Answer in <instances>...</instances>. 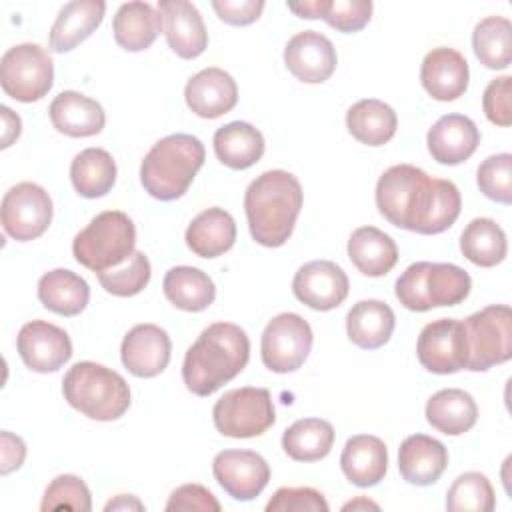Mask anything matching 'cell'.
Here are the masks:
<instances>
[{
  "label": "cell",
  "mask_w": 512,
  "mask_h": 512,
  "mask_svg": "<svg viewBox=\"0 0 512 512\" xmlns=\"http://www.w3.org/2000/svg\"><path fill=\"white\" fill-rule=\"evenodd\" d=\"M376 208L392 226L430 236L456 222L462 196L450 180L430 178L412 164H396L378 178Z\"/></svg>",
  "instance_id": "1"
},
{
  "label": "cell",
  "mask_w": 512,
  "mask_h": 512,
  "mask_svg": "<svg viewBox=\"0 0 512 512\" xmlns=\"http://www.w3.org/2000/svg\"><path fill=\"white\" fill-rule=\"evenodd\" d=\"M250 340L232 322H214L186 350L182 380L196 396H210L236 378L248 364Z\"/></svg>",
  "instance_id": "2"
},
{
  "label": "cell",
  "mask_w": 512,
  "mask_h": 512,
  "mask_svg": "<svg viewBox=\"0 0 512 512\" xmlns=\"http://www.w3.org/2000/svg\"><path fill=\"white\" fill-rule=\"evenodd\" d=\"M304 202L298 178L286 170H268L256 176L244 194V212L252 238L266 246H282L294 230Z\"/></svg>",
  "instance_id": "3"
},
{
  "label": "cell",
  "mask_w": 512,
  "mask_h": 512,
  "mask_svg": "<svg viewBox=\"0 0 512 512\" xmlns=\"http://www.w3.org/2000/svg\"><path fill=\"white\" fill-rule=\"evenodd\" d=\"M206 158L204 144L192 134H170L158 140L140 164L144 190L162 202L184 196Z\"/></svg>",
  "instance_id": "4"
},
{
  "label": "cell",
  "mask_w": 512,
  "mask_h": 512,
  "mask_svg": "<svg viewBox=\"0 0 512 512\" xmlns=\"http://www.w3.org/2000/svg\"><path fill=\"white\" fill-rule=\"evenodd\" d=\"M66 402L90 420L110 422L130 408V388L112 368L84 360L76 362L62 380Z\"/></svg>",
  "instance_id": "5"
},
{
  "label": "cell",
  "mask_w": 512,
  "mask_h": 512,
  "mask_svg": "<svg viewBox=\"0 0 512 512\" xmlns=\"http://www.w3.org/2000/svg\"><path fill=\"white\" fill-rule=\"evenodd\" d=\"M136 228L128 214L120 210L100 212L82 228L72 242L78 264L94 274L126 262L136 250Z\"/></svg>",
  "instance_id": "6"
},
{
  "label": "cell",
  "mask_w": 512,
  "mask_h": 512,
  "mask_svg": "<svg viewBox=\"0 0 512 512\" xmlns=\"http://www.w3.org/2000/svg\"><path fill=\"white\" fill-rule=\"evenodd\" d=\"M462 324L468 342L466 370L484 372L512 358V310L508 304H490Z\"/></svg>",
  "instance_id": "7"
},
{
  "label": "cell",
  "mask_w": 512,
  "mask_h": 512,
  "mask_svg": "<svg viewBox=\"0 0 512 512\" xmlns=\"http://www.w3.org/2000/svg\"><path fill=\"white\" fill-rule=\"evenodd\" d=\"M54 84V64L40 44L24 42L8 48L0 60L2 90L24 104L44 98Z\"/></svg>",
  "instance_id": "8"
},
{
  "label": "cell",
  "mask_w": 512,
  "mask_h": 512,
  "mask_svg": "<svg viewBox=\"0 0 512 512\" xmlns=\"http://www.w3.org/2000/svg\"><path fill=\"white\" fill-rule=\"evenodd\" d=\"M212 420L228 438H254L264 434L276 420L272 396L266 388L244 386L224 392L212 408Z\"/></svg>",
  "instance_id": "9"
},
{
  "label": "cell",
  "mask_w": 512,
  "mask_h": 512,
  "mask_svg": "<svg viewBox=\"0 0 512 512\" xmlns=\"http://www.w3.org/2000/svg\"><path fill=\"white\" fill-rule=\"evenodd\" d=\"M312 328L294 312H282L274 316L260 338L262 362L276 374H288L298 370L312 350Z\"/></svg>",
  "instance_id": "10"
},
{
  "label": "cell",
  "mask_w": 512,
  "mask_h": 512,
  "mask_svg": "<svg viewBox=\"0 0 512 512\" xmlns=\"http://www.w3.org/2000/svg\"><path fill=\"white\" fill-rule=\"evenodd\" d=\"M52 212V198L42 186L34 182H20L4 194L0 220L8 236L18 242H28L48 230Z\"/></svg>",
  "instance_id": "11"
},
{
  "label": "cell",
  "mask_w": 512,
  "mask_h": 512,
  "mask_svg": "<svg viewBox=\"0 0 512 512\" xmlns=\"http://www.w3.org/2000/svg\"><path fill=\"white\" fill-rule=\"evenodd\" d=\"M416 356L432 374L464 370L468 362V342L462 320L440 318L426 324L418 336Z\"/></svg>",
  "instance_id": "12"
},
{
  "label": "cell",
  "mask_w": 512,
  "mask_h": 512,
  "mask_svg": "<svg viewBox=\"0 0 512 512\" xmlns=\"http://www.w3.org/2000/svg\"><path fill=\"white\" fill-rule=\"evenodd\" d=\"M212 474L228 496L254 500L270 480L268 462L252 450H222L212 460Z\"/></svg>",
  "instance_id": "13"
},
{
  "label": "cell",
  "mask_w": 512,
  "mask_h": 512,
  "mask_svg": "<svg viewBox=\"0 0 512 512\" xmlns=\"http://www.w3.org/2000/svg\"><path fill=\"white\" fill-rule=\"evenodd\" d=\"M16 348L26 368L40 374L60 370L72 356V342L66 330L46 320L26 322L18 332Z\"/></svg>",
  "instance_id": "14"
},
{
  "label": "cell",
  "mask_w": 512,
  "mask_h": 512,
  "mask_svg": "<svg viewBox=\"0 0 512 512\" xmlns=\"http://www.w3.org/2000/svg\"><path fill=\"white\" fill-rule=\"evenodd\" d=\"M350 290L346 272L332 260H312L298 268L292 280L294 296L312 310L328 312L340 306Z\"/></svg>",
  "instance_id": "15"
},
{
  "label": "cell",
  "mask_w": 512,
  "mask_h": 512,
  "mask_svg": "<svg viewBox=\"0 0 512 512\" xmlns=\"http://www.w3.org/2000/svg\"><path fill=\"white\" fill-rule=\"evenodd\" d=\"M284 64L296 80L320 84L334 74L338 56L330 38L316 30H304L288 40L284 48Z\"/></svg>",
  "instance_id": "16"
},
{
  "label": "cell",
  "mask_w": 512,
  "mask_h": 512,
  "mask_svg": "<svg viewBox=\"0 0 512 512\" xmlns=\"http://www.w3.org/2000/svg\"><path fill=\"white\" fill-rule=\"evenodd\" d=\"M172 342L164 328L156 324H136L128 330L120 346L124 368L138 378H154L170 362Z\"/></svg>",
  "instance_id": "17"
},
{
  "label": "cell",
  "mask_w": 512,
  "mask_h": 512,
  "mask_svg": "<svg viewBox=\"0 0 512 512\" xmlns=\"http://www.w3.org/2000/svg\"><path fill=\"white\" fill-rule=\"evenodd\" d=\"M158 12L172 52L184 60L198 58L208 46V32L198 8L188 0H160Z\"/></svg>",
  "instance_id": "18"
},
{
  "label": "cell",
  "mask_w": 512,
  "mask_h": 512,
  "mask_svg": "<svg viewBox=\"0 0 512 512\" xmlns=\"http://www.w3.org/2000/svg\"><path fill=\"white\" fill-rule=\"evenodd\" d=\"M470 80L466 58L448 46L430 50L420 66V82L424 90L440 102H452L460 98Z\"/></svg>",
  "instance_id": "19"
},
{
  "label": "cell",
  "mask_w": 512,
  "mask_h": 512,
  "mask_svg": "<svg viewBox=\"0 0 512 512\" xmlns=\"http://www.w3.org/2000/svg\"><path fill=\"white\" fill-rule=\"evenodd\" d=\"M430 156L444 166H456L468 160L478 144L480 130L464 114H444L438 118L426 136Z\"/></svg>",
  "instance_id": "20"
},
{
  "label": "cell",
  "mask_w": 512,
  "mask_h": 512,
  "mask_svg": "<svg viewBox=\"0 0 512 512\" xmlns=\"http://www.w3.org/2000/svg\"><path fill=\"white\" fill-rule=\"evenodd\" d=\"M188 108L200 118H218L230 112L238 102L236 80L222 68L210 66L196 72L184 88Z\"/></svg>",
  "instance_id": "21"
},
{
  "label": "cell",
  "mask_w": 512,
  "mask_h": 512,
  "mask_svg": "<svg viewBox=\"0 0 512 512\" xmlns=\"http://www.w3.org/2000/svg\"><path fill=\"white\" fill-rule=\"evenodd\" d=\"M448 466L446 446L426 434H412L404 438L398 448L400 476L412 486L434 484Z\"/></svg>",
  "instance_id": "22"
},
{
  "label": "cell",
  "mask_w": 512,
  "mask_h": 512,
  "mask_svg": "<svg viewBox=\"0 0 512 512\" xmlns=\"http://www.w3.org/2000/svg\"><path fill=\"white\" fill-rule=\"evenodd\" d=\"M48 114L52 126L70 138L96 136L106 124L104 108L96 100L74 90L60 92L52 100Z\"/></svg>",
  "instance_id": "23"
},
{
  "label": "cell",
  "mask_w": 512,
  "mask_h": 512,
  "mask_svg": "<svg viewBox=\"0 0 512 512\" xmlns=\"http://www.w3.org/2000/svg\"><path fill=\"white\" fill-rule=\"evenodd\" d=\"M340 468L354 486H376L388 470V448L378 436L356 434L342 448Z\"/></svg>",
  "instance_id": "24"
},
{
  "label": "cell",
  "mask_w": 512,
  "mask_h": 512,
  "mask_svg": "<svg viewBox=\"0 0 512 512\" xmlns=\"http://www.w3.org/2000/svg\"><path fill=\"white\" fill-rule=\"evenodd\" d=\"M106 2L102 0H74L60 8L48 36L52 52H70L84 42L102 22Z\"/></svg>",
  "instance_id": "25"
},
{
  "label": "cell",
  "mask_w": 512,
  "mask_h": 512,
  "mask_svg": "<svg viewBox=\"0 0 512 512\" xmlns=\"http://www.w3.org/2000/svg\"><path fill=\"white\" fill-rule=\"evenodd\" d=\"M184 240L200 258L222 256L236 242V222L224 208H206L188 224Z\"/></svg>",
  "instance_id": "26"
},
{
  "label": "cell",
  "mask_w": 512,
  "mask_h": 512,
  "mask_svg": "<svg viewBox=\"0 0 512 512\" xmlns=\"http://www.w3.org/2000/svg\"><path fill=\"white\" fill-rule=\"evenodd\" d=\"M160 30L162 16L148 2H124L112 20L114 40L128 52H142L150 48Z\"/></svg>",
  "instance_id": "27"
},
{
  "label": "cell",
  "mask_w": 512,
  "mask_h": 512,
  "mask_svg": "<svg viewBox=\"0 0 512 512\" xmlns=\"http://www.w3.org/2000/svg\"><path fill=\"white\" fill-rule=\"evenodd\" d=\"M396 326L392 308L382 300H360L346 314V332L352 344L364 350L382 348Z\"/></svg>",
  "instance_id": "28"
},
{
  "label": "cell",
  "mask_w": 512,
  "mask_h": 512,
  "mask_svg": "<svg viewBox=\"0 0 512 512\" xmlns=\"http://www.w3.org/2000/svg\"><path fill=\"white\" fill-rule=\"evenodd\" d=\"M348 258L364 276H384L398 262L396 242L374 226H360L348 238Z\"/></svg>",
  "instance_id": "29"
},
{
  "label": "cell",
  "mask_w": 512,
  "mask_h": 512,
  "mask_svg": "<svg viewBox=\"0 0 512 512\" xmlns=\"http://www.w3.org/2000/svg\"><path fill=\"white\" fill-rule=\"evenodd\" d=\"M426 420L446 436H460L476 424L478 406L468 392L460 388H444L428 398Z\"/></svg>",
  "instance_id": "30"
},
{
  "label": "cell",
  "mask_w": 512,
  "mask_h": 512,
  "mask_svg": "<svg viewBox=\"0 0 512 512\" xmlns=\"http://www.w3.org/2000/svg\"><path fill=\"white\" fill-rule=\"evenodd\" d=\"M216 158L232 168L246 170L254 166L264 154V136L258 128L248 122H230L214 132Z\"/></svg>",
  "instance_id": "31"
},
{
  "label": "cell",
  "mask_w": 512,
  "mask_h": 512,
  "mask_svg": "<svg viewBox=\"0 0 512 512\" xmlns=\"http://www.w3.org/2000/svg\"><path fill=\"white\" fill-rule=\"evenodd\" d=\"M38 300L54 314L76 316L88 306L90 288L76 272L54 268L38 280Z\"/></svg>",
  "instance_id": "32"
},
{
  "label": "cell",
  "mask_w": 512,
  "mask_h": 512,
  "mask_svg": "<svg viewBox=\"0 0 512 512\" xmlns=\"http://www.w3.org/2000/svg\"><path fill=\"white\" fill-rule=\"evenodd\" d=\"M348 132L366 146H382L396 134L398 118L390 104L378 98H364L346 112Z\"/></svg>",
  "instance_id": "33"
},
{
  "label": "cell",
  "mask_w": 512,
  "mask_h": 512,
  "mask_svg": "<svg viewBox=\"0 0 512 512\" xmlns=\"http://www.w3.org/2000/svg\"><path fill=\"white\" fill-rule=\"evenodd\" d=\"M166 300L184 312H202L216 298L212 278L194 266H174L166 272L164 282Z\"/></svg>",
  "instance_id": "34"
},
{
  "label": "cell",
  "mask_w": 512,
  "mask_h": 512,
  "mask_svg": "<svg viewBox=\"0 0 512 512\" xmlns=\"http://www.w3.org/2000/svg\"><path fill=\"white\" fill-rule=\"evenodd\" d=\"M70 180L80 196L100 198L108 194L116 182V162L104 148H86L74 156Z\"/></svg>",
  "instance_id": "35"
},
{
  "label": "cell",
  "mask_w": 512,
  "mask_h": 512,
  "mask_svg": "<svg viewBox=\"0 0 512 512\" xmlns=\"http://www.w3.org/2000/svg\"><path fill=\"white\" fill-rule=\"evenodd\" d=\"M460 252L472 264L492 268L506 258V232L492 218H474L460 234Z\"/></svg>",
  "instance_id": "36"
},
{
  "label": "cell",
  "mask_w": 512,
  "mask_h": 512,
  "mask_svg": "<svg viewBox=\"0 0 512 512\" xmlns=\"http://www.w3.org/2000/svg\"><path fill=\"white\" fill-rule=\"evenodd\" d=\"M334 444V428L322 418H302L288 426L282 434L284 452L296 462H316L330 454Z\"/></svg>",
  "instance_id": "37"
},
{
  "label": "cell",
  "mask_w": 512,
  "mask_h": 512,
  "mask_svg": "<svg viewBox=\"0 0 512 512\" xmlns=\"http://www.w3.org/2000/svg\"><path fill=\"white\" fill-rule=\"evenodd\" d=\"M472 48L480 64L504 70L512 58V24L504 16H488L474 26Z\"/></svg>",
  "instance_id": "38"
},
{
  "label": "cell",
  "mask_w": 512,
  "mask_h": 512,
  "mask_svg": "<svg viewBox=\"0 0 512 512\" xmlns=\"http://www.w3.org/2000/svg\"><path fill=\"white\" fill-rule=\"evenodd\" d=\"M470 274L450 262H430L426 272V298L430 308L456 306L470 294Z\"/></svg>",
  "instance_id": "39"
},
{
  "label": "cell",
  "mask_w": 512,
  "mask_h": 512,
  "mask_svg": "<svg viewBox=\"0 0 512 512\" xmlns=\"http://www.w3.org/2000/svg\"><path fill=\"white\" fill-rule=\"evenodd\" d=\"M496 506L490 480L480 472L460 474L446 492L450 512H492Z\"/></svg>",
  "instance_id": "40"
},
{
  "label": "cell",
  "mask_w": 512,
  "mask_h": 512,
  "mask_svg": "<svg viewBox=\"0 0 512 512\" xmlns=\"http://www.w3.org/2000/svg\"><path fill=\"white\" fill-rule=\"evenodd\" d=\"M150 260L144 252H134L126 262H122L120 266H114L110 270L98 272V282L100 286L112 294V296H120V298H128V296H136L140 294L146 284L150 282Z\"/></svg>",
  "instance_id": "41"
},
{
  "label": "cell",
  "mask_w": 512,
  "mask_h": 512,
  "mask_svg": "<svg viewBox=\"0 0 512 512\" xmlns=\"http://www.w3.org/2000/svg\"><path fill=\"white\" fill-rule=\"evenodd\" d=\"M76 510V512H90L92 510V496L86 482L74 474H60L56 476L44 490L40 510Z\"/></svg>",
  "instance_id": "42"
},
{
  "label": "cell",
  "mask_w": 512,
  "mask_h": 512,
  "mask_svg": "<svg viewBox=\"0 0 512 512\" xmlns=\"http://www.w3.org/2000/svg\"><path fill=\"white\" fill-rule=\"evenodd\" d=\"M480 192L500 204L512 202V156L508 152L488 156L476 170Z\"/></svg>",
  "instance_id": "43"
},
{
  "label": "cell",
  "mask_w": 512,
  "mask_h": 512,
  "mask_svg": "<svg viewBox=\"0 0 512 512\" xmlns=\"http://www.w3.org/2000/svg\"><path fill=\"white\" fill-rule=\"evenodd\" d=\"M430 262L422 260V262H414L410 264L396 280L394 286V294L398 298V302L412 310V312H426L432 310L426 298V272H428Z\"/></svg>",
  "instance_id": "44"
},
{
  "label": "cell",
  "mask_w": 512,
  "mask_h": 512,
  "mask_svg": "<svg viewBox=\"0 0 512 512\" xmlns=\"http://www.w3.org/2000/svg\"><path fill=\"white\" fill-rule=\"evenodd\" d=\"M328 508L324 494L310 486H282L266 504V512H328Z\"/></svg>",
  "instance_id": "45"
},
{
  "label": "cell",
  "mask_w": 512,
  "mask_h": 512,
  "mask_svg": "<svg viewBox=\"0 0 512 512\" xmlns=\"http://www.w3.org/2000/svg\"><path fill=\"white\" fill-rule=\"evenodd\" d=\"M372 18L370 0H330L322 20L338 32H358Z\"/></svg>",
  "instance_id": "46"
},
{
  "label": "cell",
  "mask_w": 512,
  "mask_h": 512,
  "mask_svg": "<svg viewBox=\"0 0 512 512\" xmlns=\"http://www.w3.org/2000/svg\"><path fill=\"white\" fill-rule=\"evenodd\" d=\"M512 78L510 76H498L490 80V84L484 90L482 96V108L486 118L496 126H510L512 124Z\"/></svg>",
  "instance_id": "47"
},
{
  "label": "cell",
  "mask_w": 512,
  "mask_h": 512,
  "mask_svg": "<svg viewBox=\"0 0 512 512\" xmlns=\"http://www.w3.org/2000/svg\"><path fill=\"white\" fill-rule=\"evenodd\" d=\"M166 510L168 512H194V510L220 512V502L202 484H182L170 494L166 502Z\"/></svg>",
  "instance_id": "48"
},
{
  "label": "cell",
  "mask_w": 512,
  "mask_h": 512,
  "mask_svg": "<svg viewBox=\"0 0 512 512\" xmlns=\"http://www.w3.org/2000/svg\"><path fill=\"white\" fill-rule=\"evenodd\" d=\"M214 12L224 24L248 26L256 22L264 10L262 0H214Z\"/></svg>",
  "instance_id": "49"
},
{
  "label": "cell",
  "mask_w": 512,
  "mask_h": 512,
  "mask_svg": "<svg viewBox=\"0 0 512 512\" xmlns=\"http://www.w3.org/2000/svg\"><path fill=\"white\" fill-rule=\"evenodd\" d=\"M26 458V444L20 436L4 430L0 434V472L6 476L18 470Z\"/></svg>",
  "instance_id": "50"
},
{
  "label": "cell",
  "mask_w": 512,
  "mask_h": 512,
  "mask_svg": "<svg viewBox=\"0 0 512 512\" xmlns=\"http://www.w3.org/2000/svg\"><path fill=\"white\" fill-rule=\"evenodd\" d=\"M0 114H2V144L0 148H8L22 132V122L20 116L14 114L8 106H0Z\"/></svg>",
  "instance_id": "51"
},
{
  "label": "cell",
  "mask_w": 512,
  "mask_h": 512,
  "mask_svg": "<svg viewBox=\"0 0 512 512\" xmlns=\"http://www.w3.org/2000/svg\"><path fill=\"white\" fill-rule=\"evenodd\" d=\"M330 0H304V2H290L288 10L294 12L298 18L314 20V18H324L328 10Z\"/></svg>",
  "instance_id": "52"
},
{
  "label": "cell",
  "mask_w": 512,
  "mask_h": 512,
  "mask_svg": "<svg viewBox=\"0 0 512 512\" xmlns=\"http://www.w3.org/2000/svg\"><path fill=\"white\" fill-rule=\"evenodd\" d=\"M106 512L110 510H144V504L136 498V496H130V494H120L116 496L114 500H110L106 506H104Z\"/></svg>",
  "instance_id": "53"
},
{
  "label": "cell",
  "mask_w": 512,
  "mask_h": 512,
  "mask_svg": "<svg viewBox=\"0 0 512 512\" xmlns=\"http://www.w3.org/2000/svg\"><path fill=\"white\" fill-rule=\"evenodd\" d=\"M358 508H374V510H378V504H374V502H370L366 498H358V500H352V502L342 506V510H358Z\"/></svg>",
  "instance_id": "54"
}]
</instances>
